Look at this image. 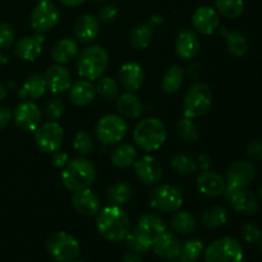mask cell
<instances>
[{"mask_svg":"<svg viewBox=\"0 0 262 262\" xmlns=\"http://www.w3.org/2000/svg\"><path fill=\"white\" fill-rule=\"evenodd\" d=\"M97 232L104 239L118 243L125 239L130 230V220L120 206L105 207L97 216Z\"/></svg>","mask_w":262,"mask_h":262,"instance_id":"obj_1","label":"cell"},{"mask_svg":"<svg viewBox=\"0 0 262 262\" xmlns=\"http://www.w3.org/2000/svg\"><path fill=\"white\" fill-rule=\"evenodd\" d=\"M166 128L158 118H146L136 125L133 140L141 150L152 152L159 150L166 141Z\"/></svg>","mask_w":262,"mask_h":262,"instance_id":"obj_2","label":"cell"},{"mask_svg":"<svg viewBox=\"0 0 262 262\" xmlns=\"http://www.w3.org/2000/svg\"><path fill=\"white\" fill-rule=\"evenodd\" d=\"M96 179V168L87 159H74L67 164L61 173V182L71 192L90 188Z\"/></svg>","mask_w":262,"mask_h":262,"instance_id":"obj_3","label":"cell"},{"mask_svg":"<svg viewBox=\"0 0 262 262\" xmlns=\"http://www.w3.org/2000/svg\"><path fill=\"white\" fill-rule=\"evenodd\" d=\"M109 64V54L104 46L91 45L84 49L77 60L79 77L89 81L99 79Z\"/></svg>","mask_w":262,"mask_h":262,"instance_id":"obj_4","label":"cell"},{"mask_svg":"<svg viewBox=\"0 0 262 262\" xmlns=\"http://www.w3.org/2000/svg\"><path fill=\"white\" fill-rule=\"evenodd\" d=\"M212 104V91L209 84L204 82L193 83L188 90L183 99L184 117L199 118L207 113Z\"/></svg>","mask_w":262,"mask_h":262,"instance_id":"obj_5","label":"cell"},{"mask_svg":"<svg viewBox=\"0 0 262 262\" xmlns=\"http://www.w3.org/2000/svg\"><path fill=\"white\" fill-rule=\"evenodd\" d=\"M46 250L56 262H71L79 256L81 246L69 233L56 232L48 238Z\"/></svg>","mask_w":262,"mask_h":262,"instance_id":"obj_6","label":"cell"},{"mask_svg":"<svg viewBox=\"0 0 262 262\" xmlns=\"http://www.w3.org/2000/svg\"><path fill=\"white\" fill-rule=\"evenodd\" d=\"M242 245L233 237L214 241L205 251V262H242Z\"/></svg>","mask_w":262,"mask_h":262,"instance_id":"obj_7","label":"cell"},{"mask_svg":"<svg viewBox=\"0 0 262 262\" xmlns=\"http://www.w3.org/2000/svg\"><path fill=\"white\" fill-rule=\"evenodd\" d=\"M128 130L127 122L123 117L115 114H107L97 122L95 127L97 140L104 145H115L125 137Z\"/></svg>","mask_w":262,"mask_h":262,"instance_id":"obj_8","label":"cell"},{"mask_svg":"<svg viewBox=\"0 0 262 262\" xmlns=\"http://www.w3.org/2000/svg\"><path fill=\"white\" fill-rule=\"evenodd\" d=\"M183 204V196L181 191L170 184H161L155 187L150 194V205L156 211L170 212L178 211Z\"/></svg>","mask_w":262,"mask_h":262,"instance_id":"obj_9","label":"cell"},{"mask_svg":"<svg viewBox=\"0 0 262 262\" xmlns=\"http://www.w3.org/2000/svg\"><path fill=\"white\" fill-rule=\"evenodd\" d=\"M255 178L256 168L251 161H235L234 164L230 165L227 171V176H225L227 188H225L224 193L227 194V197H229L230 193L234 192L235 189L246 188L247 186H250Z\"/></svg>","mask_w":262,"mask_h":262,"instance_id":"obj_10","label":"cell"},{"mask_svg":"<svg viewBox=\"0 0 262 262\" xmlns=\"http://www.w3.org/2000/svg\"><path fill=\"white\" fill-rule=\"evenodd\" d=\"M64 140V130L56 122H46L35 130V141L38 150L45 154H54L60 150Z\"/></svg>","mask_w":262,"mask_h":262,"instance_id":"obj_11","label":"cell"},{"mask_svg":"<svg viewBox=\"0 0 262 262\" xmlns=\"http://www.w3.org/2000/svg\"><path fill=\"white\" fill-rule=\"evenodd\" d=\"M59 22V10L51 2H40L30 15V25L37 33L50 31Z\"/></svg>","mask_w":262,"mask_h":262,"instance_id":"obj_12","label":"cell"},{"mask_svg":"<svg viewBox=\"0 0 262 262\" xmlns=\"http://www.w3.org/2000/svg\"><path fill=\"white\" fill-rule=\"evenodd\" d=\"M41 118L40 107L32 101L20 102L13 114L15 125L23 132H35L40 127Z\"/></svg>","mask_w":262,"mask_h":262,"instance_id":"obj_13","label":"cell"},{"mask_svg":"<svg viewBox=\"0 0 262 262\" xmlns=\"http://www.w3.org/2000/svg\"><path fill=\"white\" fill-rule=\"evenodd\" d=\"M135 171L137 178L147 186L158 184L163 178V166L152 156H143L136 160Z\"/></svg>","mask_w":262,"mask_h":262,"instance_id":"obj_14","label":"cell"},{"mask_svg":"<svg viewBox=\"0 0 262 262\" xmlns=\"http://www.w3.org/2000/svg\"><path fill=\"white\" fill-rule=\"evenodd\" d=\"M43 77H45L46 86L53 94L60 95L71 89L72 76L68 69L61 64H53L49 67Z\"/></svg>","mask_w":262,"mask_h":262,"instance_id":"obj_15","label":"cell"},{"mask_svg":"<svg viewBox=\"0 0 262 262\" xmlns=\"http://www.w3.org/2000/svg\"><path fill=\"white\" fill-rule=\"evenodd\" d=\"M71 202L74 210L83 216H94V215L99 214L100 207H101L99 197L90 188L73 192Z\"/></svg>","mask_w":262,"mask_h":262,"instance_id":"obj_16","label":"cell"},{"mask_svg":"<svg viewBox=\"0 0 262 262\" xmlns=\"http://www.w3.org/2000/svg\"><path fill=\"white\" fill-rule=\"evenodd\" d=\"M192 25L202 35H211L219 28V13L212 7H200L192 15Z\"/></svg>","mask_w":262,"mask_h":262,"instance_id":"obj_17","label":"cell"},{"mask_svg":"<svg viewBox=\"0 0 262 262\" xmlns=\"http://www.w3.org/2000/svg\"><path fill=\"white\" fill-rule=\"evenodd\" d=\"M201 49V42L192 30H182L176 40V53L183 60H191L196 58Z\"/></svg>","mask_w":262,"mask_h":262,"instance_id":"obj_18","label":"cell"},{"mask_svg":"<svg viewBox=\"0 0 262 262\" xmlns=\"http://www.w3.org/2000/svg\"><path fill=\"white\" fill-rule=\"evenodd\" d=\"M145 72L138 63L127 61L119 69V82L128 92H135L142 87L145 82Z\"/></svg>","mask_w":262,"mask_h":262,"instance_id":"obj_19","label":"cell"},{"mask_svg":"<svg viewBox=\"0 0 262 262\" xmlns=\"http://www.w3.org/2000/svg\"><path fill=\"white\" fill-rule=\"evenodd\" d=\"M73 32L79 42H92V41L96 40L100 32L99 18L95 17L94 14H90V13L81 15V17L76 20V23H74Z\"/></svg>","mask_w":262,"mask_h":262,"instance_id":"obj_20","label":"cell"},{"mask_svg":"<svg viewBox=\"0 0 262 262\" xmlns=\"http://www.w3.org/2000/svg\"><path fill=\"white\" fill-rule=\"evenodd\" d=\"M45 37L42 33H36L35 36H26L18 40L15 43L14 54L19 59L26 61H33L42 53V45Z\"/></svg>","mask_w":262,"mask_h":262,"instance_id":"obj_21","label":"cell"},{"mask_svg":"<svg viewBox=\"0 0 262 262\" xmlns=\"http://www.w3.org/2000/svg\"><path fill=\"white\" fill-rule=\"evenodd\" d=\"M197 188L207 197H219L225 192L227 183L223 176L216 171L205 170L197 178Z\"/></svg>","mask_w":262,"mask_h":262,"instance_id":"obj_22","label":"cell"},{"mask_svg":"<svg viewBox=\"0 0 262 262\" xmlns=\"http://www.w3.org/2000/svg\"><path fill=\"white\" fill-rule=\"evenodd\" d=\"M232 202L233 209L239 214L246 215H253L258 211L260 209V204H258V199L252 191L246 188L235 189L234 192L230 193L228 197Z\"/></svg>","mask_w":262,"mask_h":262,"instance_id":"obj_23","label":"cell"},{"mask_svg":"<svg viewBox=\"0 0 262 262\" xmlns=\"http://www.w3.org/2000/svg\"><path fill=\"white\" fill-rule=\"evenodd\" d=\"M181 241L171 233L165 232L154 241L151 248L159 257H163L165 260H174L181 252Z\"/></svg>","mask_w":262,"mask_h":262,"instance_id":"obj_24","label":"cell"},{"mask_svg":"<svg viewBox=\"0 0 262 262\" xmlns=\"http://www.w3.org/2000/svg\"><path fill=\"white\" fill-rule=\"evenodd\" d=\"M69 91V100L76 106H87L96 97V87L89 79H79Z\"/></svg>","mask_w":262,"mask_h":262,"instance_id":"obj_25","label":"cell"},{"mask_svg":"<svg viewBox=\"0 0 262 262\" xmlns=\"http://www.w3.org/2000/svg\"><path fill=\"white\" fill-rule=\"evenodd\" d=\"M137 228L148 239L152 241V243L159 235L166 232V225L164 220L154 212H145L141 215V217L138 219Z\"/></svg>","mask_w":262,"mask_h":262,"instance_id":"obj_26","label":"cell"},{"mask_svg":"<svg viewBox=\"0 0 262 262\" xmlns=\"http://www.w3.org/2000/svg\"><path fill=\"white\" fill-rule=\"evenodd\" d=\"M48 86H46L45 77L36 73L28 77L23 83L22 89L18 91V97L20 100H36L45 95Z\"/></svg>","mask_w":262,"mask_h":262,"instance_id":"obj_27","label":"cell"},{"mask_svg":"<svg viewBox=\"0 0 262 262\" xmlns=\"http://www.w3.org/2000/svg\"><path fill=\"white\" fill-rule=\"evenodd\" d=\"M117 110L119 112L120 117L128 118V119H136L142 114V102L132 92H125L117 97Z\"/></svg>","mask_w":262,"mask_h":262,"instance_id":"obj_28","label":"cell"},{"mask_svg":"<svg viewBox=\"0 0 262 262\" xmlns=\"http://www.w3.org/2000/svg\"><path fill=\"white\" fill-rule=\"evenodd\" d=\"M78 55V45L72 38H61L51 49V58L56 64L69 63Z\"/></svg>","mask_w":262,"mask_h":262,"instance_id":"obj_29","label":"cell"},{"mask_svg":"<svg viewBox=\"0 0 262 262\" xmlns=\"http://www.w3.org/2000/svg\"><path fill=\"white\" fill-rule=\"evenodd\" d=\"M154 37L152 22H141L136 26L129 35V42L137 50H143L151 43Z\"/></svg>","mask_w":262,"mask_h":262,"instance_id":"obj_30","label":"cell"},{"mask_svg":"<svg viewBox=\"0 0 262 262\" xmlns=\"http://www.w3.org/2000/svg\"><path fill=\"white\" fill-rule=\"evenodd\" d=\"M137 156L138 152L135 146L130 145V143H120L118 147L113 150L110 159L117 168L125 169L135 164V161L137 160Z\"/></svg>","mask_w":262,"mask_h":262,"instance_id":"obj_31","label":"cell"},{"mask_svg":"<svg viewBox=\"0 0 262 262\" xmlns=\"http://www.w3.org/2000/svg\"><path fill=\"white\" fill-rule=\"evenodd\" d=\"M171 228L174 232L179 233L182 235H189L196 230L197 220L191 212L188 211H176L170 220Z\"/></svg>","mask_w":262,"mask_h":262,"instance_id":"obj_32","label":"cell"},{"mask_svg":"<svg viewBox=\"0 0 262 262\" xmlns=\"http://www.w3.org/2000/svg\"><path fill=\"white\" fill-rule=\"evenodd\" d=\"M228 222V210L225 207L215 205L205 210L201 215V223L209 229L223 227Z\"/></svg>","mask_w":262,"mask_h":262,"instance_id":"obj_33","label":"cell"},{"mask_svg":"<svg viewBox=\"0 0 262 262\" xmlns=\"http://www.w3.org/2000/svg\"><path fill=\"white\" fill-rule=\"evenodd\" d=\"M183 79L184 71L182 69V67L173 66L164 74L161 86H163V90L166 94H176V92L179 91L182 84H183Z\"/></svg>","mask_w":262,"mask_h":262,"instance_id":"obj_34","label":"cell"},{"mask_svg":"<svg viewBox=\"0 0 262 262\" xmlns=\"http://www.w3.org/2000/svg\"><path fill=\"white\" fill-rule=\"evenodd\" d=\"M204 252V243L200 239H189L182 245L181 252L174 260L176 262H197Z\"/></svg>","mask_w":262,"mask_h":262,"instance_id":"obj_35","label":"cell"},{"mask_svg":"<svg viewBox=\"0 0 262 262\" xmlns=\"http://www.w3.org/2000/svg\"><path fill=\"white\" fill-rule=\"evenodd\" d=\"M106 197L113 205L122 206L127 204L132 197V187L125 182H118L107 188Z\"/></svg>","mask_w":262,"mask_h":262,"instance_id":"obj_36","label":"cell"},{"mask_svg":"<svg viewBox=\"0 0 262 262\" xmlns=\"http://www.w3.org/2000/svg\"><path fill=\"white\" fill-rule=\"evenodd\" d=\"M170 166L174 171L182 176H189V174L196 173L199 166L197 161L193 160L192 156H189L186 152H177L174 154L170 160Z\"/></svg>","mask_w":262,"mask_h":262,"instance_id":"obj_37","label":"cell"},{"mask_svg":"<svg viewBox=\"0 0 262 262\" xmlns=\"http://www.w3.org/2000/svg\"><path fill=\"white\" fill-rule=\"evenodd\" d=\"M215 8L219 14L228 19H235L241 17L245 10L243 0H215Z\"/></svg>","mask_w":262,"mask_h":262,"instance_id":"obj_38","label":"cell"},{"mask_svg":"<svg viewBox=\"0 0 262 262\" xmlns=\"http://www.w3.org/2000/svg\"><path fill=\"white\" fill-rule=\"evenodd\" d=\"M125 243L130 251H136L138 253L147 252L152 247V241L148 239L138 228L129 230V233L125 237Z\"/></svg>","mask_w":262,"mask_h":262,"instance_id":"obj_39","label":"cell"},{"mask_svg":"<svg viewBox=\"0 0 262 262\" xmlns=\"http://www.w3.org/2000/svg\"><path fill=\"white\" fill-rule=\"evenodd\" d=\"M225 46L235 58H242L248 50V42L243 35L238 32L225 33Z\"/></svg>","mask_w":262,"mask_h":262,"instance_id":"obj_40","label":"cell"},{"mask_svg":"<svg viewBox=\"0 0 262 262\" xmlns=\"http://www.w3.org/2000/svg\"><path fill=\"white\" fill-rule=\"evenodd\" d=\"M177 130H178L179 138L186 143L196 142L200 137L199 128H197L196 123L191 118L184 117L183 119L179 120L177 123Z\"/></svg>","mask_w":262,"mask_h":262,"instance_id":"obj_41","label":"cell"},{"mask_svg":"<svg viewBox=\"0 0 262 262\" xmlns=\"http://www.w3.org/2000/svg\"><path fill=\"white\" fill-rule=\"evenodd\" d=\"M95 87L96 94L105 100H114L119 96V83L112 77H100Z\"/></svg>","mask_w":262,"mask_h":262,"instance_id":"obj_42","label":"cell"},{"mask_svg":"<svg viewBox=\"0 0 262 262\" xmlns=\"http://www.w3.org/2000/svg\"><path fill=\"white\" fill-rule=\"evenodd\" d=\"M73 148L76 152L81 154V155H90L94 150V138L86 130H79L74 135L73 141H72Z\"/></svg>","mask_w":262,"mask_h":262,"instance_id":"obj_43","label":"cell"},{"mask_svg":"<svg viewBox=\"0 0 262 262\" xmlns=\"http://www.w3.org/2000/svg\"><path fill=\"white\" fill-rule=\"evenodd\" d=\"M64 110H66V104L61 99H53L45 105V118L50 122H55L58 120L61 115L64 114Z\"/></svg>","mask_w":262,"mask_h":262,"instance_id":"obj_44","label":"cell"},{"mask_svg":"<svg viewBox=\"0 0 262 262\" xmlns=\"http://www.w3.org/2000/svg\"><path fill=\"white\" fill-rule=\"evenodd\" d=\"M15 40V31L7 22L0 23V49H9Z\"/></svg>","mask_w":262,"mask_h":262,"instance_id":"obj_45","label":"cell"},{"mask_svg":"<svg viewBox=\"0 0 262 262\" xmlns=\"http://www.w3.org/2000/svg\"><path fill=\"white\" fill-rule=\"evenodd\" d=\"M241 234H242L243 239L247 243H257L260 242L262 238V232L260 228L251 223H246L241 228Z\"/></svg>","mask_w":262,"mask_h":262,"instance_id":"obj_46","label":"cell"},{"mask_svg":"<svg viewBox=\"0 0 262 262\" xmlns=\"http://www.w3.org/2000/svg\"><path fill=\"white\" fill-rule=\"evenodd\" d=\"M118 14H119L118 8L113 4H107L99 10V17L97 18H99V20H101V22L109 23L117 19Z\"/></svg>","mask_w":262,"mask_h":262,"instance_id":"obj_47","label":"cell"},{"mask_svg":"<svg viewBox=\"0 0 262 262\" xmlns=\"http://www.w3.org/2000/svg\"><path fill=\"white\" fill-rule=\"evenodd\" d=\"M246 154L253 160L262 161V140L251 141L246 148Z\"/></svg>","mask_w":262,"mask_h":262,"instance_id":"obj_48","label":"cell"},{"mask_svg":"<svg viewBox=\"0 0 262 262\" xmlns=\"http://www.w3.org/2000/svg\"><path fill=\"white\" fill-rule=\"evenodd\" d=\"M51 163H53V165L58 169L66 168L67 164L69 163L68 152H66V151H60V150L55 151L53 158H51Z\"/></svg>","mask_w":262,"mask_h":262,"instance_id":"obj_49","label":"cell"},{"mask_svg":"<svg viewBox=\"0 0 262 262\" xmlns=\"http://www.w3.org/2000/svg\"><path fill=\"white\" fill-rule=\"evenodd\" d=\"M10 119H12V112H10L9 107L0 105V129L8 125Z\"/></svg>","mask_w":262,"mask_h":262,"instance_id":"obj_50","label":"cell"},{"mask_svg":"<svg viewBox=\"0 0 262 262\" xmlns=\"http://www.w3.org/2000/svg\"><path fill=\"white\" fill-rule=\"evenodd\" d=\"M210 165H211V158H210V155H207V154H201V155L199 156V160H197V166H199V169H201V170H209Z\"/></svg>","mask_w":262,"mask_h":262,"instance_id":"obj_51","label":"cell"},{"mask_svg":"<svg viewBox=\"0 0 262 262\" xmlns=\"http://www.w3.org/2000/svg\"><path fill=\"white\" fill-rule=\"evenodd\" d=\"M122 262H142V257L138 252L136 251H128L123 255L122 257Z\"/></svg>","mask_w":262,"mask_h":262,"instance_id":"obj_52","label":"cell"},{"mask_svg":"<svg viewBox=\"0 0 262 262\" xmlns=\"http://www.w3.org/2000/svg\"><path fill=\"white\" fill-rule=\"evenodd\" d=\"M60 2L63 3L64 5H67V7L76 8V7H79V5H82L83 3H86V0H60Z\"/></svg>","mask_w":262,"mask_h":262,"instance_id":"obj_53","label":"cell"},{"mask_svg":"<svg viewBox=\"0 0 262 262\" xmlns=\"http://www.w3.org/2000/svg\"><path fill=\"white\" fill-rule=\"evenodd\" d=\"M5 96H7V89H5V87L0 83V101H2V100H4Z\"/></svg>","mask_w":262,"mask_h":262,"instance_id":"obj_54","label":"cell"},{"mask_svg":"<svg viewBox=\"0 0 262 262\" xmlns=\"http://www.w3.org/2000/svg\"><path fill=\"white\" fill-rule=\"evenodd\" d=\"M3 59H4V58H3V55H2V51H0V66H2V63H3V61H4V60H3Z\"/></svg>","mask_w":262,"mask_h":262,"instance_id":"obj_55","label":"cell"},{"mask_svg":"<svg viewBox=\"0 0 262 262\" xmlns=\"http://www.w3.org/2000/svg\"><path fill=\"white\" fill-rule=\"evenodd\" d=\"M260 199H261V201H262V184H261V187H260Z\"/></svg>","mask_w":262,"mask_h":262,"instance_id":"obj_56","label":"cell"},{"mask_svg":"<svg viewBox=\"0 0 262 262\" xmlns=\"http://www.w3.org/2000/svg\"><path fill=\"white\" fill-rule=\"evenodd\" d=\"M38 2H51V0H38Z\"/></svg>","mask_w":262,"mask_h":262,"instance_id":"obj_57","label":"cell"},{"mask_svg":"<svg viewBox=\"0 0 262 262\" xmlns=\"http://www.w3.org/2000/svg\"><path fill=\"white\" fill-rule=\"evenodd\" d=\"M96 2H109V0H96Z\"/></svg>","mask_w":262,"mask_h":262,"instance_id":"obj_58","label":"cell"},{"mask_svg":"<svg viewBox=\"0 0 262 262\" xmlns=\"http://www.w3.org/2000/svg\"><path fill=\"white\" fill-rule=\"evenodd\" d=\"M71 262H83V261H77V260H73V261H71Z\"/></svg>","mask_w":262,"mask_h":262,"instance_id":"obj_59","label":"cell"},{"mask_svg":"<svg viewBox=\"0 0 262 262\" xmlns=\"http://www.w3.org/2000/svg\"><path fill=\"white\" fill-rule=\"evenodd\" d=\"M261 252H262V241H261Z\"/></svg>","mask_w":262,"mask_h":262,"instance_id":"obj_60","label":"cell"}]
</instances>
